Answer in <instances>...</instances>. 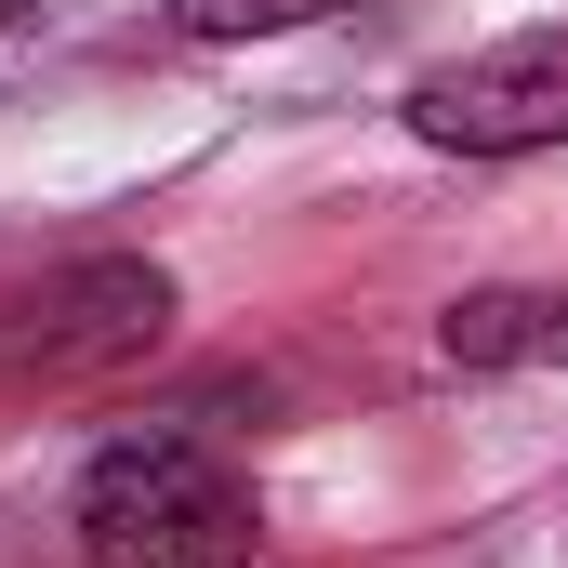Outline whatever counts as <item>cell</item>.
I'll use <instances>...</instances> for the list:
<instances>
[{"instance_id": "obj_1", "label": "cell", "mask_w": 568, "mask_h": 568, "mask_svg": "<svg viewBox=\"0 0 568 568\" xmlns=\"http://www.w3.org/2000/svg\"><path fill=\"white\" fill-rule=\"evenodd\" d=\"M80 556L93 568H278L252 476L185 424H145L120 449H93L80 476Z\"/></svg>"}, {"instance_id": "obj_4", "label": "cell", "mask_w": 568, "mask_h": 568, "mask_svg": "<svg viewBox=\"0 0 568 568\" xmlns=\"http://www.w3.org/2000/svg\"><path fill=\"white\" fill-rule=\"evenodd\" d=\"M449 371H556L568 357V291H463L436 317Z\"/></svg>"}, {"instance_id": "obj_2", "label": "cell", "mask_w": 568, "mask_h": 568, "mask_svg": "<svg viewBox=\"0 0 568 568\" xmlns=\"http://www.w3.org/2000/svg\"><path fill=\"white\" fill-rule=\"evenodd\" d=\"M172 331V278L145 252H93V265H53V278L0 291V397H80V384H120L133 357H159Z\"/></svg>"}, {"instance_id": "obj_5", "label": "cell", "mask_w": 568, "mask_h": 568, "mask_svg": "<svg viewBox=\"0 0 568 568\" xmlns=\"http://www.w3.org/2000/svg\"><path fill=\"white\" fill-rule=\"evenodd\" d=\"M317 13H344V0H172L185 40H278V27H317Z\"/></svg>"}, {"instance_id": "obj_3", "label": "cell", "mask_w": 568, "mask_h": 568, "mask_svg": "<svg viewBox=\"0 0 568 568\" xmlns=\"http://www.w3.org/2000/svg\"><path fill=\"white\" fill-rule=\"evenodd\" d=\"M410 133L449 145V159L568 145V27H529V40H489V53H463V67H424V80H410Z\"/></svg>"}, {"instance_id": "obj_6", "label": "cell", "mask_w": 568, "mask_h": 568, "mask_svg": "<svg viewBox=\"0 0 568 568\" xmlns=\"http://www.w3.org/2000/svg\"><path fill=\"white\" fill-rule=\"evenodd\" d=\"M27 13H40V0H0V27H27Z\"/></svg>"}]
</instances>
